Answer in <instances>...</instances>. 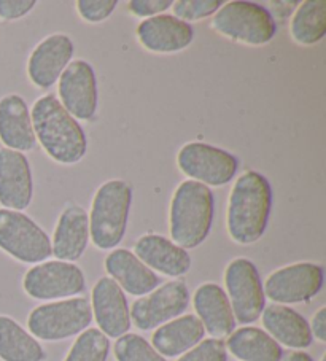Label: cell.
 <instances>
[{
	"label": "cell",
	"instance_id": "obj_1",
	"mask_svg": "<svg viewBox=\"0 0 326 361\" xmlns=\"http://www.w3.org/2000/svg\"><path fill=\"white\" fill-rule=\"evenodd\" d=\"M272 209V188L262 173L247 171L237 177L229 192L227 229L233 242L252 245L266 233Z\"/></svg>",
	"mask_w": 326,
	"mask_h": 361
},
{
	"label": "cell",
	"instance_id": "obj_2",
	"mask_svg": "<svg viewBox=\"0 0 326 361\" xmlns=\"http://www.w3.org/2000/svg\"><path fill=\"white\" fill-rule=\"evenodd\" d=\"M30 118L37 142L56 163L77 164L85 158L87 150L85 130L54 94L42 96L34 104Z\"/></svg>",
	"mask_w": 326,
	"mask_h": 361
},
{
	"label": "cell",
	"instance_id": "obj_3",
	"mask_svg": "<svg viewBox=\"0 0 326 361\" xmlns=\"http://www.w3.org/2000/svg\"><path fill=\"white\" fill-rule=\"evenodd\" d=\"M215 199L212 190L194 180H185L175 190L169 209L171 240L185 250L199 247L209 238Z\"/></svg>",
	"mask_w": 326,
	"mask_h": 361
},
{
	"label": "cell",
	"instance_id": "obj_4",
	"mask_svg": "<svg viewBox=\"0 0 326 361\" xmlns=\"http://www.w3.org/2000/svg\"><path fill=\"white\" fill-rule=\"evenodd\" d=\"M133 188L123 180H109L100 185L92 197L90 240L99 250H115L126 234Z\"/></svg>",
	"mask_w": 326,
	"mask_h": 361
},
{
	"label": "cell",
	"instance_id": "obj_5",
	"mask_svg": "<svg viewBox=\"0 0 326 361\" xmlns=\"http://www.w3.org/2000/svg\"><path fill=\"white\" fill-rule=\"evenodd\" d=\"M210 27L229 40L250 47L266 45L277 34V23L271 11L246 0L223 4L213 15Z\"/></svg>",
	"mask_w": 326,
	"mask_h": 361
},
{
	"label": "cell",
	"instance_id": "obj_6",
	"mask_svg": "<svg viewBox=\"0 0 326 361\" xmlns=\"http://www.w3.org/2000/svg\"><path fill=\"white\" fill-rule=\"evenodd\" d=\"M92 322L91 302L85 296L45 302L28 317L29 333L37 341L56 342L78 336Z\"/></svg>",
	"mask_w": 326,
	"mask_h": 361
},
{
	"label": "cell",
	"instance_id": "obj_7",
	"mask_svg": "<svg viewBox=\"0 0 326 361\" xmlns=\"http://www.w3.org/2000/svg\"><path fill=\"white\" fill-rule=\"evenodd\" d=\"M0 250L26 264H39L52 257V239L29 219L16 210L0 209Z\"/></svg>",
	"mask_w": 326,
	"mask_h": 361
},
{
	"label": "cell",
	"instance_id": "obj_8",
	"mask_svg": "<svg viewBox=\"0 0 326 361\" xmlns=\"http://www.w3.org/2000/svg\"><path fill=\"white\" fill-rule=\"evenodd\" d=\"M23 288L32 300L61 301L83 293L86 279L75 263L52 259L30 267L23 279Z\"/></svg>",
	"mask_w": 326,
	"mask_h": 361
},
{
	"label": "cell",
	"instance_id": "obj_9",
	"mask_svg": "<svg viewBox=\"0 0 326 361\" xmlns=\"http://www.w3.org/2000/svg\"><path fill=\"white\" fill-rule=\"evenodd\" d=\"M224 286L236 322L252 325L266 307V295L256 266L248 258H234L224 269Z\"/></svg>",
	"mask_w": 326,
	"mask_h": 361
},
{
	"label": "cell",
	"instance_id": "obj_10",
	"mask_svg": "<svg viewBox=\"0 0 326 361\" xmlns=\"http://www.w3.org/2000/svg\"><path fill=\"white\" fill-rule=\"evenodd\" d=\"M177 166L188 180L205 186L228 185L239 169V159L205 142L185 143L177 153Z\"/></svg>",
	"mask_w": 326,
	"mask_h": 361
},
{
	"label": "cell",
	"instance_id": "obj_11",
	"mask_svg": "<svg viewBox=\"0 0 326 361\" xmlns=\"http://www.w3.org/2000/svg\"><path fill=\"white\" fill-rule=\"evenodd\" d=\"M325 271L315 263H294L269 274L265 280V295L274 304L290 306L315 298L323 288Z\"/></svg>",
	"mask_w": 326,
	"mask_h": 361
},
{
	"label": "cell",
	"instance_id": "obj_12",
	"mask_svg": "<svg viewBox=\"0 0 326 361\" xmlns=\"http://www.w3.org/2000/svg\"><path fill=\"white\" fill-rule=\"evenodd\" d=\"M190 306V290L183 280H171L139 298L131 307V322L140 331H152L183 315Z\"/></svg>",
	"mask_w": 326,
	"mask_h": 361
},
{
	"label": "cell",
	"instance_id": "obj_13",
	"mask_svg": "<svg viewBox=\"0 0 326 361\" xmlns=\"http://www.w3.org/2000/svg\"><path fill=\"white\" fill-rule=\"evenodd\" d=\"M59 102L75 120L90 121L97 111L99 91L94 68L83 59L72 61L59 77Z\"/></svg>",
	"mask_w": 326,
	"mask_h": 361
},
{
	"label": "cell",
	"instance_id": "obj_14",
	"mask_svg": "<svg viewBox=\"0 0 326 361\" xmlns=\"http://www.w3.org/2000/svg\"><path fill=\"white\" fill-rule=\"evenodd\" d=\"M92 319L97 323V329L107 338L118 339L128 334L133 322L131 310L124 291L115 280L109 276L100 277L91 291Z\"/></svg>",
	"mask_w": 326,
	"mask_h": 361
},
{
	"label": "cell",
	"instance_id": "obj_15",
	"mask_svg": "<svg viewBox=\"0 0 326 361\" xmlns=\"http://www.w3.org/2000/svg\"><path fill=\"white\" fill-rule=\"evenodd\" d=\"M75 45L66 34H53L34 48L28 61V77L37 88L48 90L58 83L62 72L71 64Z\"/></svg>",
	"mask_w": 326,
	"mask_h": 361
},
{
	"label": "cell",
	"instance_id": "obj_16",
	"mask_svg": "<svg viewBox=\"0 0 326 361\" xmlns=\"http://www.w3.org/2000/svg\"><path fill=\"white\" fill-rule=\"evenodd\" d=\"M34 197V178L26 154L0 148V205L23 212Z\"/></svg>",
	"mask_w": 326,
	"mask_h": 361
},
{
	"label": "cell",
	"instance_id": "obj_17",
	"mask_svg": "<svg viewBox=\"0 0 326 361\" xmlns=\"http://www.w3.org/2000/svg\"><path fill=\"white\" fill-rule=\"evenodd\" d=\"M137 40L147 51L172 54L183 51L194 39L193 27L174 15H158L137 26Z\"/></svg>",
	"mask_w": 326,
	"mask_h": 361
},
{
	"label": "cell",
	"instance_id": "obj_18",
	"mask_svg": "<svg viewBox=\"0 0 326 361\" xmlns=\"http://www.w3.org/2000/svg\"><path fill=\"white\" fill-rule=\"evenodd\" d=\"M134 255L155 274L166 277H183L191 269V257L185 248L159 234H143L135 242Z\"/></svg>",
	"mask_w": 326,
	"mask_h": 361
},
{
	"label": "cell",
	"instance_id": "obj_19",
	"mask_svg": "<svg viewBox=\"0 0 326 361\" xmlns=\"http://www.w3.org/2000/svg\"><path fill=\"white\" fill-rule=\"evenodd\" d=\"M196 317L203 323L205 333L213 339L228 338L236 329V317L227 293L220 285L207 282L198 286L193 295Z\"/></svg>",
	"mask_w": 326,
	"mask_h": 361
},
{
	"label": "cell",
	"instance_id": "obj_20",
	"mask_svg": "<svg viewBox=\"0 0 326 361\" xmlns=\"http://www.w3.org/2000/svg\"><path fill=\"white\" fill-rule=\"evenodd\" d=\"M105 271L124 293L145 296L159 286V277L128 248H115L105 258Z\"/></svg>",
	"mask_w": 326,
	"mask_h": 361
},
{
	"label": "cell",
	"instance_id": "obj_21",
	"mask_svg": "<svg viewBox=\"0 0 326 361\" xmlns=\"http://www.w3.org/2000/svg\"><path fill=\"white\" fill-rule=\"evenodd\" d=\"M87 244H90L87 212L77 204H68L62 210L58 225L54 228L52 252L56 259L73 263L83 257Z\"/></svg>",
	"mask_w": 326,
	"mask_h": 361
},
{
	"label": "cell",
	"instance_id": "obj_22",
	"mask_svg": "<svg viewBox=\"0 0 326 361\" xmlns=\"http://www.w3.org/2000/svg\"><path fill=\"white\" fill-rule=\"evenodd\" d=\"M0 142L5 148L26 153L34 150L37 139L28 104L20 94L0 99Z\"/></svg>",
	"mask_w": 326,
	"mask_h": 361
},
{
	"label": "cell",
	"instance_id": "obj_23",
	"mask_svg": "<svg viewBox=\"0 0 326 361\" xmlns=\"http://www.w3.org/2000/svg\"><path fill=\"white\" fill-rule=\"evenodd\" d=\"M260 319H262L265 331L279 345L290 347L293 350H304L312 345L309 322L290 306L271 304L265 307Z\"/></svg>",
	"mask_w": 326,
	"mask_h": 361
},
{
	"label": "cell",
	"instance_id": "obj_24",
	"mask_svg": "<svg viewBox=\"0 0 326 361\" xmlns=\"http://www.w3.org/2000/svg\"><path fill=\"white\" fill-rule=\"evenodd\" d=\"M205 338V329L196 315L186 314L155 329L152 344L164 358H175L191 350Z\"/></svg>",
	"mask_w": 326,
	"mask_h": 361
},
{
	"label": "cell",
	"instance_id": "obj_25",
	"mask_svg": "<svg viewBox=\"0 0 326 361\" xmlns=\"http://www.w3.org/2000/svg\"><path fill=\"white\" fill-rule=\"evenodd\" d=\"M227 350L241 361H280L284 357L279 345L265 329L243 326L228 336Z\"/></svg>",
	"mask_w": 326,
	"mask_h": 361
},
{
	"label": "cell",
	"instance_id": "obj_26",
	"mask_svg": "<svg viewBox=\"0 0 326 361\" xmlns=\"http://www.w3.org/2000/svg\"><path fill=\"white\" fill-rule=\"evenodd\" d=\"M45 348L15 319L0 315V360L2 361H43Z\"/></svg>",
	"mask_w": 326,
	"mask_h": 361
},
{
	"label": "cell",
	"instance_id": "obj_27",
	"mask_svg": "<svg viewBox=\"0 0 326 361\" xmlns=\"http://www.w3.org/2000/svg\"><path fill=\"white\" fill-rule=\"evenodd\" d=\"M291 39L303 47L322 42L326 34V2L306 0L294 10L290 21Z\"/></svg>",
	"mask_w": 326,
	"mask_h": 361
},
{
	"label": "cell",
	"instance_id": "obj_28",
	"mask_svg": "<svg viewBox=\"0 0 326 361\" xmlns=\"http://www.w3.org/2000/svg\"><path fill=\"white\" fill-rule=\"evenodd\" d=\"M109 352V338L97 328H87L77 336L64 361H107Z\"/></svg>",
	"mask_w": 326,
	"mask_h": 361
},
{
	"label": "cell",
	"instance_id": "obj_29",
	"mask_svg": "<svg viewBox=\"0 0 326 361\" xmlns=\"http://www.w3.org/2000/svg\"><path fill=\"white\" fill-rule=\"evenodd\" d=\"M114 353L116 361H167L145 338L135 333H128L118 338L114 345Z\"/></svg>",
	"mask_w": 326,
	"mask_h": 361
},
{
	"label": "cell",
	"instance_id": "obj_30",
	"mask_svg": "<svg viewBox=\"0 0 326 361\" xmlns=\"http://www.w3.org/2000/svg\"><path fill=\"white\" fill-rule=\"evenodd\" d=\"M222 0H177L172 4V7L174 16L180 21L188 23L215 15L222 8Z\"/></svg>",
	"mask_w": 326,
	"mask_h": 361
},
{
	"label": "cell",
	"instance_id": "obj_31",
	"mask_svg": "<svg viewBox=\"0 0 326 361\" xmlns=\"http://www.w3.org/2000/svg\"><path fill=\"white\" fill-rule=\"evenodd\" d=\"M177 361H228L227 345L222 339H204L179 357Z\"/></svg>",
	"mask_w": 326,
	"mask_h": 361
},
{
	"label": "cell",
	"instance_id": "obj_32",
	"mask_svg": "<svg viewBox=\"0 0 326 361\" xmlns=\"http://www.w3.org/2000/svg\"><path fill=\"white\" fill-rule=\"evenodd\" d=\"M116 5V0H78L77 11L81 20L96 24L110 18V15L115 11Z\"/></svg>",
	"mask_w": 326,
	"mask_h": 361
},
{
	"label": "cell",
	"instance_id": "obj_33",
	"mask_svg": "<svg viewBox=\"0 0 326 361\" xmlns=\"http://www.w3.org/2000/svg\"><path fill=\"white\" fill-rule=\"evenodd\" d=\"M172 0H131L129 11L134 16L148 20V18L164 13L166 10L172 7Z\"/></svg>",
	"mask_w": 326,
	"mask_h": 361
},
{
	"label": "cell",
	"instance_id": "obj_34",
	"mask_svg": "<svg viewBox=\"0 0 326 361\" xmlns=\"http://www.w3.org/2000/svg\"><path fill=\"white\" fill-rule=\"evenodd\" d=\"M35 0H0V20H21L35 8Z\"/></svg>",
	"mask_w": 326,
	"mask_h": 361
},
{
	"label": "cell",
	"instance_id": "obj_35",
	"mask_svg": "<svg viewBox=\"0 0 326 361\" xmlns=\"http://www.w3.org/2000/svg\"><path fill=\"white\" fill-rule=\"evenodd\" d=\"M312 338H315L318 342H326V307H320L312 317L309 323Z\"/></svg>",
	"mask_w": 326,
	"mask_h": 361
},
{
	"label": "cell",
	"instance_id": "obj_36",
	"mask_svg": "<svg viewBox=\"0 0 326 361\" xmlns=\"http://www.w3.org/2000/svg\"><path fill=\"white\" fill-rule=\"evenodd\" d=\"M299 2H271L269 7H272V13L271 16L275 20H286L288 16L294 13V10L298 8Z\"/></svg>",
	"mask_w": 326,
	"mask_h": 361
},
{
	"label": "cell",
	"instance_id": "obj_37",
	"mask_svg": "<svg viewBox=\"0 0 326 361\" xmlns=\"http://www.w3.org/2000/svg\"><path fill=\"white\" fill-rule=\"evenodd\" d=\"M280 361H313L309 353H306L303 350H294L286 353L285 357H282Z\"/></svg>",
	"mask_w": 326,
	"mask_h": 361
},
{
	"label": "cell",
	"instance_id": "obj_38",
	"mask_svg": "<svg viewBox=\"0 0 326 361\" xmlns=\"http://www.w3.org/2000/svg\"><path fill=\"white\" fill-rule=\"evenodd\" d=\"M322 361H326V355H323V357H322Z\"/></svg>",
	"mask_w": 326,
	"mask_h": 361
}]
</instances>
